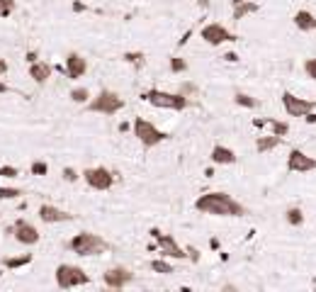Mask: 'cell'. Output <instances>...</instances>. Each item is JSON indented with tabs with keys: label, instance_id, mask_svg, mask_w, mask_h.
Returning a JSON list of instances; mask_svg holds the SVG:
<instances>
[{
	"label": "cell",
	"instance_id": "24",
	"mask_svg": "<svg viewBox=\"0 0 316 292\" xmlns=\"http://www.w3.org/2000/svg\"><path fill=\"white\" fill-rule=\"evenodd\" d=\"M263 122H265V127H270L273 129V134L275 136H287L290 134V124L287 122H282V120H275V117H263Z\"/></svg>",
	"mask_w": 316,
	"mask_h": 292
},
{
	"label": "cell",
	"instance_id": "32",
	"mask_svg": "<svg viewBox=\"0 0 316 292\" xmlns=\"http://www.w3.org/2000/svg\"><path fill=\"white\" fill-rule=\"evenodd\" d=\"M19 170L15 166H0V178H17Z\"/></svg>",
	"mask_w": 316,
	"mask_h": 292
},
{
	"label": "cell",
	"instance_id": "9",
	"mask_svg": "<svg viewBox=\"0 0 316 292\" xmlns=\"http://www.w3.org/2000/svg\"><path fill=\"white\" fill-rule=\"evenodd\" d=\"M80 176H83V180L88 182V188H93L97 192H105V190H110L112 185H114V173H112L110 168H105V166L85 168Z\"/></svg>",
	"mask_w": 316,
	"mask_h": 292
},
{
	"label": "cell",
	"instance_id": "6",
	"mask_svg": "<svg viewBox=\"0 0 316 292\" xmlns=\"http://www.w3.org/2000/svg\"><path fill=\"white\" fill-rule=\"evenodd\" d=\"M54 275H56V288H61V290L90 285V275L85 273L80 266H73V263H61Z\"/></svg>",
	"mask_w": 316,
	"mask_h": 292
},
{
	"label": "cell",
	"instance_id": "36",
	"mask_svg": "<svg viewBox=\"0 0 316 292\" xmlns=\"http://www.w3.org/2000/svg\"><path fill=\"white\" fill-rule=\"evenodd\" d=\"M222 58H224V61H226V64H236V61H239L241 56L236 54V52H226V54H224Z\"/></svg>",
	"mask_w": 316,
	"mask_h": 292
},
{
	"label": "cell",
	"instance_id": "16",
	"mask_svg": "<svg viewBox=\"0 0 316 292\" xmlns=\"http://www.w3.org/2000/svg\"><path fill=\"white\" fill-rule=\"evenodd\" d=\"M85 73H88V61H85L80 54L71 52V54L66 56V76H68L71 80H78V78H83Z\"/></svg>",
	"mask_w": 316,
	"mask_h": 292
},
{
	"label": "cell",
	"instance_id": "20",
	"mask_svg": "<svg viewBox=\"0 0 316 292\" xmlns=\"http://www.w3.org/2000/svg\"><path fill=\"white\" fill-rule=\"evenodd\" d=\"M282 142H285V139H282V136H275V134H261V136L256 139V151H258L261 156H265V154L275 151Z\"/></svg>",
	"mask_w": 316,
	"mask_h": 292
},
{
	"label": "cell",
	"instance_id": "28",
	"mask_svg": "<svg viewBox=\"0 0 316 292\" xmlns=\"http://www.w3.org/2000/svg\"><path fill=\"white\" fill-rule=\"evenodd\" d=\"M90 98H93V95H90L88 88H73V90H71V100H73L75 105H85Z\"/></svg>",
	"mask_w": 316,
	"mask_h": 292
},
{
	"label": "cell",
	"instance_id": "2",
	"mask_svg": "<svg viewBox=\"0 0 316 292\" xmlns=\"http://www.w3.org/2000/svg\"><path fill=\"white\" fill-rule=\"evenodd\" d=\"M141 100L149 102L151 108L158 110H173V112H183V110L190 108V98L183 95V92H168L161 90V88H149V90L141 92Z\"/></svg>",
	"mask_w": 316,
	"mask_h": 292
},
{
	"label": "cell",
	"instance_id": "38",
	"mask_svg": "<svg viewBox=\"0 0 316 292\" xmlns=\"http://www.w3.org/2000/svg\"><path fill=\"white\" fill-rule=\"evenodd\" d=\"M195 90V86H192V83H185V86H180V92H183V95H187V98H190V92Z\"/></svg>",
	"mask_w": 316,
	"mask_h": 292
},
{
	"label": "cell",
	"instance_id": "26",
	"mask_svg": "<svg viewBox=\"0 0 316 292\" xmlns=\"http://www.w3.org/2000/svg\"><path fill=\"white\" fill-rule=\"evenodd\" d=\"M32 263V254H24V256H15V258H5L2 266L7 270H15V268H22V266H29Z\"/></svg>",
	"mask_w": 316,
	"mask_h": 292
},
{
	"label": "cell",
	"instance_id": "3",
	"mask_svg": "<svg viewBox=\"0 0 316 292\" xmlns=\"http://www.w3.org/2000/svg\"><path fill=\"white\" fill-rule=\"evenodd\" d=\"M68 251H73L75 256H83V258H88V256H102L110 251V244L102 236L93 234V232H80V234H75L68 241Z\"/></svg>",
	"mask_w": 316,
	"mask_h": 292
},
{
	"label": "cell",
	"instance_id": "5",
	"mask_svg": "<svg viewBox=\"0 0 316 292\" xmlns=\"http://www.w3.org/2000/svg\"><path fill=\"white\" fill-rule=\"evenodd\" d=\"M85 110H88V112H95V114L112 117V114H117V112L124 110V98H122L119 92L110 90V88H102L95 98H90V100L85 102Z\"/></svg>",
	"mask_w": 316,
	"mask_h": 292
},
{
	"label": "cell",
	"instance_id": "19",
	"mask_svg": "<svg viewBox=\"0 0 316 292\" xmlns=\"http://www.w3.org/2000/svg\"><path fill=\"white\" fill-rule=\"evenodd\" d=\"M234 8V12H231V20L234 22H241L246 20L248 15H256L258 10H261V5L256 2V0H241V2H236V5H231Z\"/></svg>",
	"mask_w": 316,
	"mask_h": 292
},
{
	"label": "cell",
	"instance_id": "4",
	"mask_svg": "<svg viewBox=\"0 0 316 292\" xmlns=\"http://www.w3.org/2000/svg\"><path fill=\"white\" fill-rule=\"evenodd\" d=\"M131 132H134L136 142L144 146V148H156V146H161L163 142H168V136H170L168 132L158 129L151 120H144V117H134Z\"/></svg>",
	"mask_w": 316,
	"mask_h": 292
},
{
	"label": "cell",
	"instance_id": "8",
	"mask_svg": "<svg viewBox=\"0 0 316 292\" xmlns=\"http://www.w3.org/2000/svg\"><path fill=\"white\" fill-rule=\"evenodd\" d=\"M200 39L209 46H222V44H229V42H239V36L222 22H207L200 30Z\"/></svg>",
	"mask_w": 316,
	"mask_h": 292
},
{
	"label": "cell",
	"instance_id": "11",
	"mask_svg": "<svg viewBox=\"0 0 316 292\" xmlns=\"http://www.w3.org/2000/svg\"><path fill=\"white\" fill-rule=\"evenodd\" d=\"M287 170H290V173H299V176L314 173L316 158L309 156L307 151H302V148H290V154H287Z\"/></svg>",
	"mask_w": 316,
	"mask_h": 292
},
{
	"label": "cell",
	"instance_id": "27",
	"mask_svg": "<svg viewBox=\"0 0 316 292\" xmlns=\"http://www.w3.org/2000/svg\"><path fill=\"white\" fill-rule=\"evenodd\" d=\"M122 58H124V64H131V66H136V68L146 64V54H144V52H124Z\"/></svg>",
	"mask_w": 316,
	"mask_h": 292
},
{
	"label": "cell",
	"instance_id": "23",
	"mask_svg": "<svg viewBox=\"0 0 316 292\" xmlns=\"http://www.w3.org/2000/svg\"><path fill=\"white\" fill-rule=\"evenodd\" d=\"M234 105H239L243 110H256L261 105V100L258 98H253V95H248V92H234Z\"/></svg>",
	"mask_w": 316,
	"mask_h": 292
},
{
	"label": "cell",
	"instance_id": "34",
	"mask_svg": "<svg viewBox=\"0 0 316 292\" xmlns=\"http://www.w3.org/2000/svg\"><path fill=\"white\" fill-rule=\"evenodd\" d=\"M46 173H49V166L44 161H34L32 164V176H46Z\"/></svg>",
	"mask_w": 316,
	"mask_h": 292
},
{
	"label": "cell",
	"instance_id": "29",
	"mask_svg": "<svg viewBox=\"0 0 316 292\" xmlns=\"http://www.w3.org/2000/svg\"><path fill=\"white\" fill-rule=\"evenodd\" d=\"M302 71H304V76H307L309 80H316V56H312V58H304V64H302Z\"/></svg>",
	"mask_w": 316,
	"mask_h": 292
},
{
	"label": "cell",
	"instance_id": "40",
	"mask_svg": "<svg viewBox=\"0 0 316 292\" xmlns=\"http://www.w3.org/2000/svg\"><path fill=\"white\" fill-rule=\"evenodd\" d=\"M7 90H10V88H7V86H5V83L0 80V92H7Z\"/></svg>",
	"mask_w": 316,
	"mask_h": 292
},
{
	"label": "cell",
	"instance_id": "13",
	"mask_svg": "<svg viewBox=\"0 0 316 292\" xmlns=\"http://www.w3.org/2000/svg\"><path fill=\"white\" fill-rule=\"evenodd\" d=\"M10 232H12V236L17 238V244H22V246H34V244H39V229L32 222H27V219H17Z\"/></svg>",
	"mask_w": 316,
	"mask_h": 292
},
{
	"label": "cell",
	"instance_id": "18",
	"mask_svg": "<svg viewBox=\"0 0 316 292\" xmlns=\"http://www.w3.org/2000/svg\"><path fill=\"white\" fill-rule=\"evenodd\" d=\"M292 22L299 32H316V15L312 10H297L292 15Z\"/></svg>",
	"mask_w": 316,
	"mask_h": 292
},
{
	"label": "cell",
	"instance_id": "1",
	"mask_svg": "<svg viewBox=\"0 0 316 292\" xmlns=\"http://www.w3.org/2000/svg\"><path fill=\"white\" fill-rule=\"evenodd\" d=\"M195 212L207 217H246L248 207L224 190H209L195 200Z\"/></svg>",
	"mask_w": 316,
	"mask_h": 292
},
{
	"label": "cell",
	"instance_id": "25",
	"mask_svg": "<svg viewBox=\"0 0 316 292\" xmlns=\"http://www.w3.org/2000/svg\"><path fill=\"white\" fill-rule=\"evenodd\" d=\"M168 64H170V73H175V76H183V73H187L190 71V64H187L183 56H170L168 58Z\"/></svg>",
	"mask_w": 316,
	"mask_h": 292
},
{
	"label": "cell",
	"instance_id": "22",
	"mask_svg": "<svg viewBox=\"0 0 316 292\" xmlns=\"http://www.w3.org/2000/svg\"><path fill=\"white\" fill-rule=\"evenodd\" d=\"M285 222H287L290 226H302V224H304V210H302L299 204H290V207L285 210Z\"/></svg>",
	"mask_w": 316,
	"mask_h": 292
},
{
	"label": "cell",
	"instance_id": "15",
	"mask_svg": "<svg viewBox=\"0 0 316 292\" xmlns=\"http://www.w3.org/2000/svg\"><path fill=\"white\" fill-rule=\"evenodd\" d=\"M209 161L214 166H234L239 161V156H236V151L231 148V146L226 144H214L212 146V151H209Z\"/></svg>",
	"mask_w": 316,
	"mask_h": 292
},
{
	"label": "cell",
	"instance_id": "10",
	"mask_svg": "<svg viewBox=\"0 0 316 292\" xmlns=\"http://www.w3.org/2000/svg\"><path fill=\"white\" fill-rule=\"evenodd\" d=\"M280 102H282V108H285V112H287L290 117H304L307 112L316 110L314 100L299 98V95H295V92H290V90H282V95H280Z\"/></svg>",
	"mask_w": 316,
	"mask_h": 292
},
{
	"label": "cell",
	"instance_id": "21",
	"mask_svg": "<svg viewBox=\"0 0 316 292\" xmlns=\"http://www.w3.org/2000/svg\"><path fill=\"white\" fill-rule=\"evenodd\" d=\"M149 268L153 270V273H158V275H173V273H175V268H173L170 258H166V256H161V258H153V260L149 263Z\"/></svg>",
	"mask_w": 316,
	"mask_h": 292
},
{
	"label": "cell",
	"instance_id": "37",
	"mask_svg": "<svg viewBox=\"0 0 316 292\" xmlns=\"http://www.w3.org/2000/svg\"><path fill=\"white\" fill-rule=\"evenodd\" d=\"M302 120H304L307 124H316V110H312V112H307V114H304Z\"/></svg>",
	"mask_w": 316,
	"mask_h": 292
},
{
	"label": "cell",
	"instance_id": "17",
	"mask_svg": "<svg viewBox=\"0 0 316 292\" xmlns=\"http://www.w3.org/2000/svg\"><path fill=\"white\" fill-rule=\"evenodd\" d=\"M51 64H46V61H32L29 64V78L37 83V86H46V80L51 78Z\"/></svg>",
	"mask_w": 316,
	"mask_h": 292
},
{
	"label": "cell",
	"instance_id": "12",
	"mask_svg": "<svg viewBox=\"0 0 316 292\" xmlns=\"http://www.w3.org/2000/svg\"><path fill=\"white\" fill-rule=\"evenodd\" d=\"M134 278H136V275L131 273L129 268H124V266H112V268H107V270L102 273V282H105V288H110V290H124L127 285L134 282Z\"/></svg>",
	"mask_w": 316,
	"mask_h": 292
},
{
	"label": "cell",
	"instance_id": "39",
	"mask_svg": "<svg viewBox=\"0 0 316 292\" xmlns=\"http://www.w3.org/2000/svg\"><path fill=\"white\" fill-rule=\"evenodd\" d=\"M5 73H7V61L0 58V76H5Z\"/></svg>",
	"mask_w": 316,
	"mask_h": 292
},
{
	"label": "cell",
	"instance_id": "35",
	"mask_svg": "<svg viewBox=\"0 0 316 292\" xmlns=\"http://www.w3.org/2000/svg\"><path fill=\"white\" fill-rule=\"evenodd\" d=\"M61 176H63V180H66V182H75L78 178H80L73 168H63V170H61Z\"/></svg>",
	"mask_w": 316,
	"mask_h": 292
},
{
	"label": "cell",
	"instance_id": "14",
	"mask_svg": "<svg viewBox=\"0 0 316 292\" xmlns=\"http://www.w3.org/2000/svg\"><path fill=\"white\" fill-rule=\"evenodd\" d=\"M39 219L44 224H63V222H73V214L56 207V204H41L39 207Z\"/></svg>",
	"mask_w": 316,
	"mask_h": 292
},
{
	"label": "cell",
	"instance_id": "33",
	"mask_svg": "<svg viewBox=\"0 0 316 292\" xmlns=\"http://www.w3.org/2000/svg\"><path fill=\"white\" fill-rule=\"evenodd\" d=\"M185 254H187V260L190 263H200V258H202L197 246H185Z\"/></svg>",
	"mask_w": 316,
	"mask_h": 292
},
{
	"label": "cell",
	"instance_id": "31",
	"mask_svg": "<svg viewBox=\"0 0 316 292\" xmlns=\"http://www.w3.org/2000/svg\"><path fill=\"white\" fill-rule=\"evenodd\" d=\"M15 12V0H0V20L10 18Z\"/></svg>",
	"mask_w": 316,
	"mask_h": 292
},
{
	"label": "cell",
	"instance_id": "30",
	"mask_svg": "<svg viewBox=\"0 0 316 292\" xmlns=\"http://www.w3.org/2000/svg\"><path fill=\"white\" fill-rule=\"evenodd\" d=\"M19 195H22L19 188H5V185H0V200H17Z\"/></svg>",
	"mask_w": 316,
	"mask_h": 292
},
{
	"label": "cell",
	"instance_id": "41",
	"mask_svg": "<svg viewBox=\"0 0 316 292\" xmlns=\"http://www.w3.org/2000/svg\"><path fill=\"white\" fill-rule=\"evenodd\" d=\"M236 2H241V0H231V5H236Z\"/></svg>",
	"mask_w": 316,
	"mask_h": 292
},
{
	"label": "cell",
	"instance_id": "7",
	"mask_svg": "<svg viewBox=\"0 0 316 292\" xmlns=\"http://www.w3.org/2000/svg\"><path fill=\"white\" fill-rule=\"evenodd\" d=\"M151 238L156 241V248L161 251V256H166L170 260H187V254H185V246L178 244V238L168 232H161L158 226L151 229Z\"/></svg>",
	"mask_w": 316,
	"mask_h": 292
}]
</instances>
